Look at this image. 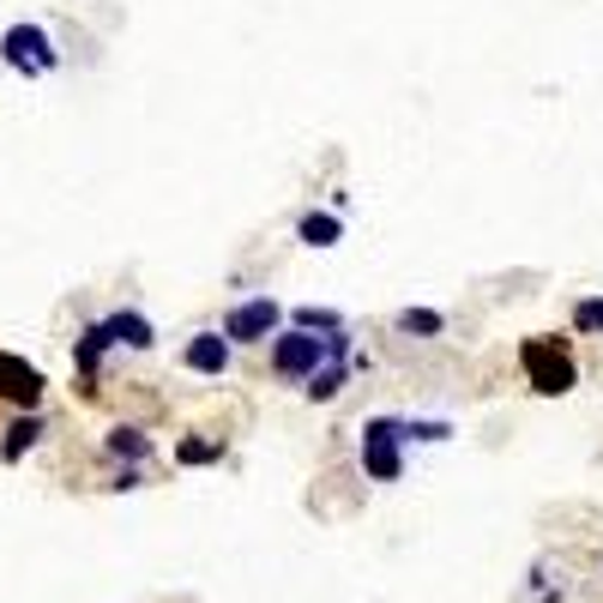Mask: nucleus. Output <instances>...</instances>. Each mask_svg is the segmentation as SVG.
Masks as SVG:
<instances>
[{
    "label": "nucleus",
    "mask_w": 603,
    "mask_h": 603,
    "mask_svg": "<svg viewBox=\"0 0 603 603\" xmlns=\"http://www.w3.org/2000/svg\"><path fill=\"white\" fill-rule=\"evenodd\" d=\"M519 368H525V381H531V393H543V398H562L579 386V362L567 350V339H525Z\"/></svg>",
    "instance_id": "1"
},
{
    "label": "nucleus",
    "mask_w": 603,
    "mask_h": 603,
    "mask_svg": "<svg viewBox=\"0 0 603 603\" xmlns=\"http://www.w3.org/2000/svg\"><path fill=\"white\" fill-rule=\"evenodd\" d=\"M0 61L13 73H25V79H49L61 66V49H54V37L42 25H7L0 30Z\"/></svg>",
    "instance_id": "2"
},
{
    "label": "nucleus",
    "mask_w": 603,
    "mask_h": 603,
    "mask_svg": "<svg viewBox=\"0 0 603 603\" xmlns=\"http://www.w3.org/2000/svg\"><path fill=\"white\" fill-rule=\"evenodd\" d=\"M405 417H368L362 422V471L374 483H398L405 477Z\"/></svg>",
    "instance_id": "3"
},
{
    "label": "nucleus",
    "mask_w": 603,
    "mask_h": 603,
    "mask_svg": "<svg viewBox=\"0 0 603 603\" xmlns=\"http://www.w3.org/2000/svg\"><path fill=\"white\" fill-rule=\"evenodd\" d=\"M327 332H302V327H278L272 332V374L278 381H308L327 362Z\"/></svg>",
    "instance_id": "4"
},
{
    "label": "nucleus",
    "mask_w": 603,
    "mask_h": 603,
    "mask_svg": "<svg viewBox=\"0 0 603 603\" xmlns=\"http://www.w3.org/2000/svg\"><path fill=\"white\" fill-rule=\"evenodd\" d=\"M278 327H284V308H278L272 296H248V302H236V308L223 315L218 332H223L230 344H266Z\"/></svg>",
    "instance_id": "5"
},
{
    "label": "nucleus",
    "mask_w": 603,
    "mask_h": 603,
    "mask_svg": "<svg viewBox=\"0 0 603 603\" xmlns=\"http://www.w3.org/2000/svg\"><path fill=\"white\" fill-rule=\"evenodd\" d=\"M42 386H49V381H42L37 362L0 350V398H7V405H13V410H37L42 405Z\"/></svg>",
    "instance_id": "6"
},
{
    "label": "nucleus",
    "mask_w": 603,
    "mask_h": 603,
    "mask_svg": "<svg viewBox=\"0 0 603 603\" xmlns=\"http://www.w3.org/2000/svg\"><path fill=\"white\" fill-rule=\"evenodd\" d=\"M230 356H236V344L223 339V332H194L182 350L187 374H206V381H218V374H230Z\"/></svg>",
    "instance_id": "7"
},
{
    "label": "nucleus",
    "mask_w": 603,
    "mask_h": 603,
    "mask_svg": "<svg viewBox=\"0 0 603 603\" xmlns=\"http://www.w3.org/2000/svg\"><path fill=\"white\" fill-rule=\"evenodd\" d=\"M103 332H109V344H127V350H151L158 344V327L139 315V308H115V315H103Z\"/></svg>",
    "instance_id": "8"
},
{
    "label": "nucleus",
    "mask_w": 603,
    "mask_h": 603,
    "mask_svg": "<svg viewBox=\"0 0 603 603\" xmlns=\"http://www.w3.org/2000/svg\"><path fill=\"white\" fill-rule=\"evenodd\" d=\"M109 350H115V344H109L103 320H91V327L73 339V362H79V374H85V393H97V374H103V356Z\"/></svg>",
    "instance_id": "9"
},
{
    "label": "nucleus",
    "mask_w": 603,
    "mask_h": 603,
    "mask_svg": "<svg viewBox=\"0 0 603 603\" xmlns=\"http://www.w3.org/2000/svg\"><path fill=\"white\" fill-rule=\"evenodd\" d=\"M344 386H350V356H327V362H320L315 374L302 381V393L315 398V405H332V398H339Z\"/></svg>",
    "instance_id": "10"
},
{
    "label": "nucleus",
    "mask_w": 603,
    "mask_h": 603,
    "mask_svg": "<svg viewBox=\"0 0 603 603\" xmlns=\"http://www.w3.org/2000/svg\"><path fill=\"white\" fill-rule=\"evenodd\" d=\"M103 453L121 459V465H139V459H151V434L133 429V422H115V429L103 434Z\"/></svg>",
    "instance_id": "11"
},
{
    "label": "nucleus",
    "mask_w": 603,
    "mask_h": 603,
    "mask_svg": "<svg viewBox=\"0 0 603 603\" xmlns=\"http://www.w3.org/2000/svg\"><path fill=\"white\" fill-rule=\"evenodd\" d=\"M37 441H42V410H19L13 429H7V441H0V459H7V465L25 459V453H30Z\"/></svg>",
    "instance_id": "12"
},
{
    "label": "nucleus",
    "mask_w": 603,
    "mask_h": 603,
    "mask_svg": "<svg viewBox=\"0 0 603 603\" xmlns=\"http://www.w3.org/2000/svg\"><path fill=\"white\" fill-rule=\"evenodd\" d=\"M296 236L308 242V248H339V242H344V218H339V211H302Z\"/></svg>",
    "instance_id": "13"
},
{
    "label": "nucleus",
    "mask_w": 603,
    "mask_h": 603,
    "mask_svg": "<svg viewBox=\"0 0 603 603\" xmlns=\"http://www.w3.org/2000/svg\"><path fill=\"white\" fill-rule=\"evenodd\" d=\"M223 459V441H211V434H187V441H175V465H218Z\"/></svg>",
    "instance_id": "14"
},
{
    "label": "nucleus",
    "mask_w": 603,
    "mask_h": 603,
    "mask_svg": "<svg viewBox=\"0 0 603 603\" xmlns=\"http://www.w3.org/2000/svg\"><path fill=\"white\" fill-rule=\"evenodd\" d=\"M393 327L410 332V339H441V332H446V315H441V308H405Z\"/></svg>",
    "instance_id": "15"
},
{
    "label": "nucleus",
    "mask_w": 603,
    "mask_h": 603,
    "mask_svg": "<svg viewBox=\"0 0 603 603\" xmlns=\"http://www.w3.org/2000/svg\"><path fill=\"white\" fill-rule=\"evenodd\" d=\"M290 327H302V332H339L344 315H339V308H315V302H302V308H290Z\"/></svg>",
    "instance_id": "16"
},
{
    "label": "nucleus",
    "mask_w": 603,
    "mask_h": 603,
    "mask_svg": "<svg viewBox=\"0 0 603 603\" xmlns=\"http://www.w3.org/2000/svg\"><path fill=\"white\" fill-rule=\"evenodd\" d=\"M574 332H586V339L603 332V296H579L574 302Z\"/></svg>",
    "instance_id": "17"
}]
</instances>
